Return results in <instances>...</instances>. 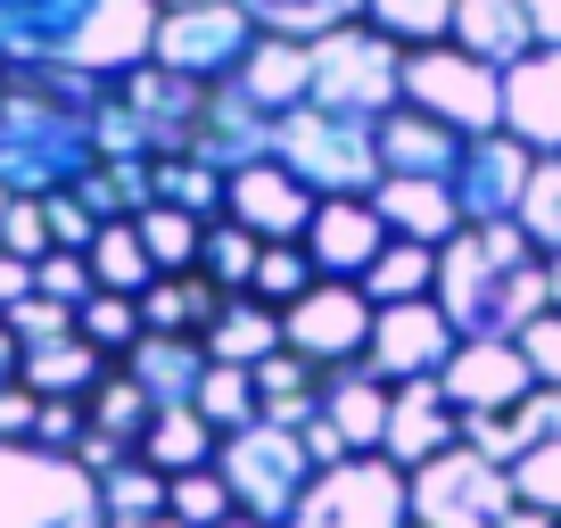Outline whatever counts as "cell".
Returning <instances> with one entry per match:
<instances>
[{"mask_svg": "<svg viewBox=\"0 0 561 528\" xmlns=\"http://www.w3.org/2000/svg\"><path fill=\"white\" fill-rule=\"evenodd\" d=\"M107 74H50V67H0V182L18 198L75 191L100 149Z\"/></svg>", "mask_w": 561, "mask_h": 528, "instance_id": "cell-1", "label": "cell"}, {"mask_svg": "<svg viewBox=\"0 0 561 528\" xmlns=\"http://www.w3.org/2000/svg\"><path fill=\"white\" fill-rule=\"evenodd\" d=\"M462 338H520L528 322L553 306V256L528 240L520 223H462L438 240V289Z\"/></svg>", "mask_w": 561, "mask_h": 528, "instance_id": "cell-2", "label": "cell"}, {"mask_svg": "<svg viewBox=\"0 0 561 528\" xmlns=\"http://www.w3.org/2000/svg\"><path fill=\"white\" fill-rule=\"evenodd\" d=\"M158 0H0V67L107 74L158 50Z\"/></svg>", "mask_w": 561, "mask_h": 528, "instance_id": "cell-3", "label": "cell"}, {"mask_svg": "<svg viewBox=\"0 0 561 528\" xmlns=\"http://www.w3.org/2000/svg\"><path fill=\"white\" fill-rule=\"evenodd\" d=\"M273 158L298 182H314L322 198H347L380 182V116H339L322 100H298L289 116H273Z\"/></svg>", "mask_w": 561, "mask_h": 528, "instance_id": "cell-4", "label": "cell"}, {"mask_svg": "<svg viewBox=\"0 0 561 528\" xmlns=\"http://www.w3.org/2000/svg\"><path fill=\"white\" fill-rule=\"evenodd\" d=\"M0 528H107L100 471L50 446L0 438Z\"/></svg>", "mask_w": 561, "mask_h": 528, "instance_id": "cell-5", "label": "cell"}, {"mask_svg": "<svg viewBox=\"0 0 561 528\" xmlns=\"http://www.w3.org/2000/svg\"><path fill=\"white\" fill-rule=\"evenodd\" d=\"M215 471L231 479V504L248 512V520H289L298 512V495L314 487V471L322 462L306 455V438L298 429H280V422H248V429H231L224 446H215Z\"/></svg>", "mask_w": 561, "mask_h": 528, "instance_id": "cell-6", "label": "cell"}, {"mask_svg": "<svg viewBox=\"0 0 561 528\" xmlns=\"http://www.w3.org/2000/svg\"><path fill=\"white\" fill-rule=\"evenodd\" d=\"M280 528H413V471L388 455H347L314 471V487Z\"/></svg>", "mask_w": 561, "mask_h": 528, "instance_id": "cell-7", "label": "cell"}, {"mask_svg": "<svg viewBox=\"0 0 561 528\" xmlns=\"http://www.w3.org/2000/svg\"><path fill=\"white\" fill-rule=\"evenodd\" d=\"M314 100L339 116H388L404 100V42H388L380 25H339L314 42Z\"/></svg>", "mask_w": 561, "mask_h": 528, "instance_id": "cell-8", "label": "cell"}, {"mask_svg": "<svg viewBox=\"0 0 561 528\" xmlns=\"http://www.w3.org/2000/svg\"><path fill=\"white\" fill-rule=\"evenodd\" d=\"M512 504H520L512 462L479 455L471 438L446 446L438 462H421V471H413V520L421 528H495Z\"/></svg>", "mask_w": 561, "mask_h": 528, "instance_id": "cell-9", "label": "cell"}, {"mask_svg": "<svg viewBox=\"0 0 561 528\" xmlns=\"http://www.w3.org/2000/svg\"><path fill=\"white\" fill-rule=\"evenodd\" d=\"M404 100L430 107L455 133H504V67L471 58L462 42H430V50H404Z\"/></svg>", "mask_w": 561, "mask_h": 528, "instance_id": "cell-10", "label": "cell"}, {"mask_svg": "<svg viewBox=\"0 0 561 528\" xmlns=\"http://www.w3.org/2000/svg\"><path fill=\"white\" fill-rule=\"evenodd\" d=\"M371 322H380L371 289H364V282H331V273H322V282L306 289V298H289V306H280V331H289V347H298L306 364H322V371L364 364Z\"/></svg>", "mask_w": 561, "mask_h": 528, "instance_id": "cell-11", "label": "cell"}, {"mask_svg": "<svg viewBox=\"0 0 561 528\" xmlns=\"http://www.w3.org/2000/svg\"><path fill=\"white\" fill-rule=\"evenodd\" d=\"M248 50H256V18H248L240 0H207V9H165L149 58L191 74V83H231Z\"/></svg>", "mask_w": 561, "mask_h": 528, "instance_id": "cell-12", "label": "cell"}, {"mask_svg": "<svg viewBox=\"0 0 561 528\" xmlns=\"http://www.w3.org/2000/svg\"><path fill=\"white\" fill-rule=\"evenodd\" d=\"M455 347H462V331L446 322L438 298H397V306H380V322H371L364 371H380L388 388L397 380H438Z\"/></svg>", "mask_w": 561, "mask_h": 528, "instance_id": "cell-13", "label": "cell"}, {"mask_svg": "<svg viewBox=\"0 0 561 528\" xmlns=\"http://www.w3.org/2000/svg\"><path fill=\"white\" fill-rule=\"evenodd\" d=\"M528 174H537V149H528L520 133H471V141H462V165H455L462 223H512Z\"/></svg>", "mask_w": 561, "mask_h": 528, "instance_id": "cell-14", "label": "cell"}, {"mask_svg": "<svg viewBox=\"0 0 561 528\" xmlns=\"http://www.w3.org/2000/svg\"><path fill=\"white\" fill-rule=\"evenodd\" d=\"M322 191L314 182H298L280 158H256V165H231V191H224V215L231 223H248L256 240H306V223H314Z\"/></svg>", "mask_w": 561, "mask_h": 528, "instance_id": "cell-15", "label": "cell"}, {"mask_svg": "<svg viewBox=\"0 0 561 528\" xmlns=\"http://www.w3.org/2000/svg\"><path fill=\"white\" fill-rule=\"evenodd\" d=\"M438 380H446V397H455L462 413H512L528 388H537V371H528L520 338H462Z\"/></svg>", "mask_w": 561, "mask_h": 528, "instance_id": "cell-16", "label": "cell"}, {"mask_svg": "<svg viewBox=\"0 0 561 528\" xmlns=\"http://www.w3.org/2000/svg\"><path fill=\"white\" fill-rule=\"evenodd\" d=\"M388 248V215L371 207V191H347V198H322L314 223H306V256L331 273V282H364L371 256Z\"/></svg>", "mask_w": 561, "mask_h": 528, "instance_id": "cell-17", "label": "cell"}, {"mask_svg": "<svg viewBox=\"0 0 561 528\" xmlns=\"http://www.w3.org/2000/svg\"><path fill=\"white\" fill-rule=\"evenodd\" d=\"M446 446H462V405L446 397V380H397L388 397V462L421 471V462H438Z\"/></svg>", "mask_w": 561, "mask_h": 528, "instance_id": "cell-18", "label": "cell"}, {"mask_svg": "<svg viewBox=\"0 0 561 528\" xmlns=\"http://www.w3.org/2000/svg\"><path fill=\"white\" fill-rule=\"evenodd\" d=\"M504 133H520L537 158H561V50H520L504 67Z\"/></svg>", "mask_w": 561, "mask_h": 528, "instance_id": "cell-19", "label": "cell"}, {"mask_svg": "<svg viewBox=\"0 0 561 528\" xmlns=\"http://www.w3.org/2000/svg\"><path fill=\"white\" fill-rule=\"evenodd\" d=\"M462 141H471V133H455V124H438L430 107L397 100V107L380 116V174H430V182H455Z\"/></svg>", "mask_w": 561, "mask_h": 528, "instance_id": "cell-20", "label": "cell"}, {"mask_svg": "<svg viewBox=\"0 0 561 528\" xmlns=\"http://www.w3.org/2000/svg\"><path fill=\"white\" fill-rule=\"evenodd\" d=\"M191 149H198L207 165H224V174H231V165H256V158H273V116H264L240 83H215Z\"/></svg>", "mask_w": 561, "mask_h": 528, "instance_id": "cell-21", "label": "cell"}, {"mask_svg": "<svg viewBox=\"0 0 561 528\" xmlns=\"http://www.w3.org/2000/svg\"><path fill=\"white\" fill-rule=\"evenodd\" d=\"M231 83L264 107V116H289L298 100H314V42H289V34H256V50L240 58Z\"/></svg>", "mask_w": 561, "mask_h": 528, "instance_id": "cell-22", "label": "cell"}, {"mask_svg": "<svg viewBox=\"0 0 561 528\" xmlns=\"http://www.w3.org/2000/svg\"><path fill=\"white\" fill-rule=\"evenodd\" d=\"M371 207L388 215L397 240H455L462 231V207H455V182H430V174H380L371 182Z\"/></svg>", "mask_w": 561, "mask_h": 528, "instance_id": "cell-23", "label": "cell"}, {"mask_svg": "<svg viewBox=\"0 0 561 528\" xmlns=\"http://www.w3.org/2000/svg\"><path fill=\"white\" fill-rule=\"evenodd\" d=\"M107 371H116V355H107V347H91L83 331L18 347V380L34 388V397H83V405H91V388H100Z\"/></svg>", "mask_w": 561, "mask_h": 528, "instance_id": "cell-24", "label": "cell"}, {"mask_svg": "<svg viewBox=\"0 0 561 528\" xmlns=\"http://www.w3.org/2000/svg\"><path fill=\"white\" fill-rule=\"evenodd\" d=\"M207 364H215L207 338H191V331H149L133 355H124V371H133V380L149 388L158 405H191L198 380H207Z\"/></svg>", "mask_w": 561, "mask_h": 528, "instance_id": "cell-25", "label": "cell"}, {"mask_svg": "<svg viewBox=\"0 0 561 528\" xmlns=\"http://www.w3.org/2000/svg\"><path fill=\"white\" fill-rule=\"evenodd\" d=\"M388 397H397V388H388L380 371H364V364H339L331 380H322V413L347 429L355 455H380L388 446Z\"/></svg>", "mask_w": 561, "mask_h": 528, "instance_id": "cell-26", "label": "cell"}, {"mask_svg": "<svg viewBox=\"0 0 561 528\" xmlns=\"http://www.w3.org/2000/svg\"><path fill=\"white\" fill-rule=\"evenodd\" d=\"M198 338H207V355H215V364H248V371H256L264 355H280V347H289V331H280V306H264L256 289L224 298V314H215Z\"/></svg>", "mask_w": 561, "mask_h": 528, "instance_id": "cell-27", "label": "cell"}, {"mask_svg": "<svg viewBox=\"0 0 561 528\" xmlns=\"http://www.w3.org/2000/svg\"><path fill=\"white\" fill-rule=\"evenodd\" d=\"M322 380H331V371H322V364H306L298 347L264 355V364H256V405H264V422L306 429V422L322 413Z\"/></svg>", "mask_w": 561, "mask_h": 528, "instance_id": "cell-28", "label": "cell"}, {"mask_svg": "<svg viewBox=\"0 0 561 528\" xmlns=\"http://www.w3.org/2000/svg\"><path fill=\"white\" fill-rule=\"evenodd\" d=\"M224 298H231V289L207 282L198 264H191V273H158V282L140 289V322H149V331H191L198 338L215 314H224Z\"/></svg>", "mask_w": 561, "mask_h": 528, "instance_id": "cell-29", "label": "cell"}, {"mask_svg": "<svg viewBox=\"0 0 561 528\" xmlns=\"http://www.w3.org/2000/svg\"><path fill=\"white\" fill-rule=\"evenodd\" d=\"M455 42L488 67H512L520 50H537V25L520 0H455Z\"/></svg>", "mask_w": 561, "mask_h": 528, "instance_id": "cell-30", "label": "cell"}, {"mask_svg": "<svg viewBox=\"0 0 561 528\" xmlns=\"http://www.w3.org/2000/svg\"><path fill=\"white\" fill-rule=\"evenodd\" d=\"M215 446H224V429H215L198 405H158V422H149V438H140V462H158V471L174 479V471L215 462Z\"/></svg>", "mask_w": 561, "mask_h": 528, "instance_id": "cell-31", "label": "cell"}, {"mask_svg": "<svg viewBox=\"0 0 561 528\" xmlns=\"http://www.w3.org/2000/svg\"><path fill=\"white\" fill-rule=\"evenodd\" d=\"M91 282H100V289H124V298H140V289L158 282V256H149V240H140L133 215L100 223V240H91Z\"/></svg>", "mask_w": 561, "mask_h": 528, "instance_id": "cell-32", "label": "cell"}, {"mask_svg": "<svg viewBox=\"0 0 561 528\" xmlns=\"http://www.w3.org/2000/svg\"><path fill=\"white\" fill-rule=\"evenodd\" d=\"M364 289H371V306H397V298H430V289H438V248H430V240H397V231H388V248L371 256Z\"/></svg>", "mask_w": 561, "mask_h": 528, "instance_id": "cell-33", "label": "cell"}, {"mask_svg": "<svg viewBox=\"0 0 561 528\" xmlns=\"http://www.w3.org/2000/svg\"><path fill=\"white\" fill-rule=\"evenodd\" d=\"M149 182H158V198L165 207H191V215H224V191H231V174L224 165H207L198 149H174V158H149Z\"/></svg>", "mask_w": 561, "mask_h": 528, "instance_id": "cell-34", "label": "cell"}, {"mask_svg": "<svg viewBox=\"0 0 561 528\" xmlns=\"http://www.w3.org/2000/svg\"><path fill=\"white\" fill-rule=\"evenodd\" d=\"M240 9L256 18V34H289V42H322L364 18V0H240Z\"/></svg>", "mask_w": 561, "mask_h": 528, "instance_id": "cell-35", "label": "cell"}, {"mask_svg": "<svg viewBox=\"0 0 561 528\" xmlns=\"http://www.w3.org/2000/svg\"><path fill=\"white\" fill-rule=\"evenodd\" d=\"M133 223H140V240H149V256H158V273H191V264H198V248H207V215L165 207V198H149V207H140Z\"/></svg>", "mask_w": 561, "mask_h": 528, "instance_id": "cell-36", "label": "cell"}, {"mask_svg": "<svg viewBox=\"0 0 561 528\" xmlns=\"http://www.w3.org/2000/svg\"><path fill=\"white\" fill-rule=\"evenodd\" d=\"M149 422H158V397L133 380V371H107L100 388H91V429H107V438H124V446H140L149 438Z\"/></svg>", "mask_w": 561, "mask_h": 528, "instance_id": "cell-37", "label": "cell"}, {"mask_svg": "<svg viewBox=\"0 0 561 528\" xmlns=\"http://www.w3.org/2000/svg\"><path fill=\"white\" fill-rule=\"evenodd\" d=\"M364 25H380L404 50H430V42H455V0H364Z\"/></svg>", "mask_w": 561, "mask_h": 528, "instance_id": "cell-38", "label": "cell"}, {"mask_svg": "<svg viewBox=\"0 0 561 528\" xmlns=\"http://www.w3.org/2000/svg\"><path fill=\"white\" fill-rule=\"evenodd\" d=\"M198 413H207L215 429H248V422H264V405H256V371L248 364H207V380H198V397H191Z\"/></svg>", "mask_w": 561, "mask_h": 528, "instance_id": "cell-39", "label": "cell"}, {"mask_svg": "<svg viewBox=\"0 0 561 528\" xmlns=\"http://www.w3.org/2000/svg\"><path fill=\"white\" fill-rule=\"evenodd\" d=\"M75 322H83V338L91 347H107L124 364V355L149 338V322H140V298H124V289H91L83 306H75Z\"/></svg>", "mask_w": 561, "mask_h": 528, "instance_id": "cell-40", "label": "cell"}, {"mask_svg": "<svg viewBox=\"0 0 561 528\" xmlns=\"http://www.w3.org/2000/svg\"><path fill=\"white\" fill-rule=\"evenodd\" d=\"M256 256H264L256 231L231 223V215H215V223H207V248H198V273H207V282H224L231 298H240V289L256 282Z\"/></svg>", "mask_w": 561, "mask_h": 528, "instance_id": "cell-41", "label": "cell"}, {"mask_svg": "<svg viewBox=\"0 0 561 528\" xmlns=\"http://www.w3.org/2000/svg\"><path fill=\"white\" fill-rule=\"evenodd\" d=\"M322 282V264L306 256V240H264V256H256V298L264 306H289V298H306V289Z\"/></svg>", "mask_w": 561, "mask_h": 528, "instance_id": "cell-42", "label": "cell"}, {"mask_svg": "<svg viewBox=\"0 0 561 528\" xmlns=\"http://www.w3.org/2000/svg\"><path fill=\"white\" fill-rule=\"evenodd\" d=\"M100 495H107V520H140V512H165L174 479L133 455V462H116V471H100Z\"/></svg>", "mask_w": 561, "mask_h": 528, "instance_id": "cell-43", "label": "cell"}, {"mask_svg": "<svg viewBox=\"0 0 561 528\" xmlns=\"http://www.w3.org/2000/svg\"><path fill=\"white\" fill-rule=\"evenodd\" d=\"M165 512H174V520H191V528H224L231 512V479L215 471V462H198V471H174V495H165Z\"/></svg>", "mask_w": 561, "mask_h": 528, "instance_id": "cell-44", "label": "cell"}, {"mask_svg": "<svg viewBox=\"0 0 561 528\" xmlns=\"http://www.w3.org/2000/svg\"><path fill=\"white\" fill-rule=\"evenodd\" d=\"M512 223L528 231V240L553 256L561 248V158H537V174H528V191H520V215Z\"/></svg>", "mask_w": 561, "mask_h": 528, "instance_id": "cell-45", "label": "cell"}, {"mask_svg": "<svg viewBox=\"0 0 561 528\" xmlns=\"http://www.w3.org/2000/svg\"><path fill=\"white\" fill-rule=\"evenodd\" d=\"M512 487H520V504L537 512H561V438H537L520 462H512Z\"/></svg>", "mask_w": 561, "mask_h": 528, "instance_id": "cell-46", "label": "cell"}, {"mask_svg": "<svg viewBox=\"0 0 561 528\" xmlns=\"http://www.w3.org/2000/svg\"><path fill=\"white\" fill-rule=\"evenodd\" d=\"M0 248H9V256H25V264H42L50 256V207H42V198H9V215H0Z\"/></svg>", "mask_w": 561, "mask_h": 528, "instance_id": "cell-47", "label": "cell"}, {"mask_svg": "<svg viewBox=\"0 0 561 528\" xmlns=\"http://www.w3.org/2000/svg\"><path fill=\"white\" fill-rule=\"evenodd\" d=\"M0 322L18 331V347H34V338H67V331H83V322H75V306H67V298H42V289H34V298H18V306H9Z\"/></svg>", "mask_w": 561, "mask_h": 528, "instance_id": "cell-48", "label": "cell"}, {"mask_svg": "<svg viewBox=\"0 0 561 528\" xmlns=\"http://www.w3.org/2000/svg\"><path fill=\"white\" fill-rule=\"evenodd\" d=\"M34 289H42V298H67V306H83L100 282H91V256H83V248H50V256L34 264Z\"/></svg>", "mask_w": 561, "mask_h": 528, "instance_id": "cell-49", "label": "cell"}, {"mask_svg": "<svg viewBox=\"0 0 561 528\" xmlns=\"http://www.w3.org/2000/svg\"><path fill=\"white\" fill-rule=\"evenodd\" d=\"M520 355H528V371H537V388H561V306H545L520 331Z\"/></svg>", "mask_w": 561, "mask_h": 528, "instance_id": "cell-50", "label": "cell"}, {"mask_svg": "<svg viewBox=\"0 0 561 528\" xmlns=\"http://www.w3.org/2000/svg\"><path fill=\"white\" fill-rule=\"evenodd\" d=\"M42 207H50V240H58V248H83V256H91V240H100V215H91L75 191H50Z\"/></svg>", "mask_w": 561, "mask_h": 528, "instance_id": "cell-51", "label": "cell"}, {"mask_svg": "<svg viewBox=\"0 0 561 528\" xmlns=\"http://www.w3.org/2000/svg\"><path fill=\"white\" fill-rule=\"evenodd\" d=\"M34 422H42V397L25 380H9V388H0V438H25V446H34Z\"/></svg>", "mask_w": 561, "mask_h": 528, "instance_id": "cell-52", "label": "cell"}, {"mask_svg": "<svg viewBox=\"0 0 561 528\" xmlns=\"http://www.w3.org/2000/svg\"><path fill=\"white\" fill-rule=\"evenodd\" d=\"M298 438H306V455H314V462H322V471H331V462H347V455H355V446H347V429H339V422H331V413H314V422H306V429H298Z\"/></svg>", "mask_w": 561, "mask_h": 528, "instance_id": "cell-53", "label": "cell"}, {"mask_svg": "<svg viewBox=\"0 0 561 528\" xmlns=\"http://www.w3.org/2000/svg\"><path fill=\"white\" fill-rule=\"evenodd\" d=\"M18 298H34V264L0 248V314H9V306H18Z\"/></svg>", "mask_w": 561, "mask_h": 528, "instance_id": "cell-54", "label": "cell"}, {"mask_svg": "<svg viewBox=\"0 0 561 528\" xmlns=\"http://www.w3.org/2000/svg\"><path fill=\"white\" fill-rule=\"evenodd\" d=\"M520 9H528V25H537L545 50H561V0H520Z\"/></svg>", "mask_w": 561, "mask_h": 528, "instance_id": "cell-55", "label": "cell"}, {"mask_svg": "<svg viewBox=\"0 0 561 528\" xmlns=\"http://www.w3.org/2000/svg\"><path fill=\"white\" fill-rule=\"evenodd\" d=\"M495 528H561V512H537V504H512Z\"/></svg>", "mask_w": 561, "mask_h": 528, "instance_id": "cell-56", "label": "cell"}, {"mask_svg": "<svg viewBox=\"0 0 561 528\" xmlns=\"http://www.w3.org/2000/svg\"><path fill=\"white\" fill-rule=\"evenodd\" d=\"M18 380V331H9V322H0V388Z\"/></svg>", "mask_w": 561, "mask_h": 528, "instance_id": "cell-57", "label": "cell"}, {"mask_svg": "<svg viewBox=\"0 0 561 528\" xmlns=\"http://www.w3.org/2000/svg\"><path fill=\"white\" fill-rule=\"evenodd\" d=\"M107 528H191V520H174V512H140V520H107Z\"/></svg>", "mask_w": 561, "mask_h": 528, "instance_id": "cell-58", "label": "cell"}, {"mask_svg": "<svg viewBox=\"0 0 561 528\" xmlns=\"http://www.w3.org/2000/svg\"><path fill=\"white\" fill-rule=\"evenodd\" d=\"M224 528H273V520H248V512H231V520Z\"/></svg>", "mask_w": 561, "mask_h": 528, "instance_id": "cell-59", "label": "cell"}, {"mask_svg": "<svg viewBox=\"0 0 561 528\" xmlns=\"http://www.w3.org/2000/svg\"><path fill=\"white\" fill-rule=\"evenodd\" d=\"M553 306H561V248H553Z\"/></svg>", "mask_w": 561, "mask_h": 528, "instance_id": "cell-60", "label": "cell"}, {"mask_svg": "<svg viewBox=\"0 0 561 528\" xmlns=\"http://www.w3.org/2000/svg\"><path fill=\"white\" fill-rule=\"evenodd\" d=\"M158 9H207V0H158Z\"/></svg>", "mask_w": 561, "mask_h": 528, "instance_id": "cell-61", "label": "cell"}, {"mask_svg": "<svg viewBox=\"0 0 561 528\" xmlns=\"http://www.w3.org/2000/svg\"><path fill=\"white\" fill-rule=\"evenodd\" d=\"M9 198H18V191H9V182H0V215H9Z\"/></svg>", "mask_w": 561, "mask_h": 528, "instance_id": "cell-62", "label": "cell"}, {"mask_svg": "<svg viewBox=\"0 0 561 528\" xmlns=\"http://www.w3.org/2000/svg\"><path fill=\"white\" fill-rule=\"evenodd\" d=\"M413 528H421V520H413Z\"/></svg>", "mask_w": 561, "mask_h": 528, "instance_id": "cell-63", "label": "cell"}]
</instances>
